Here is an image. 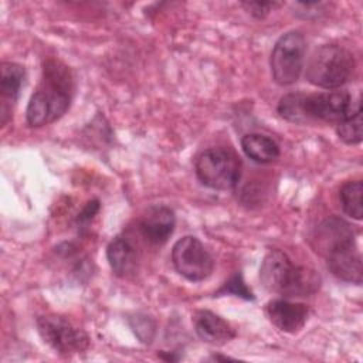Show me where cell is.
<instances>
[{"mask_svg":"<svg viewBox=\"0 0 363 363\" xmlns=\"http://www.w3.org/2000/svg\"><path fill=\"white\" fill-rule=\"evenodd\" d=\"M72 75L57 60H48L43 68V79L31 95L26 121L30 128H40L60 119L69 108L72 99Z\"/></svg>","mask_w":363,"mask_h":363,"instance_id":"cell-1","label":"cell"},{"mask_svg":"<svg viewBox=\"0 0 363 363\" xmlns=\"http://www.w3.org/2000/svg\"><path fill=\"white\" fill-rule=\"evenodd\" d=\"M259 279L269 292L286 298L306 296L319 288V277L315 271L296 265L281 250H271L259 267Z\"/></svg>","mask_w":363,"mask_h":363,"instance_id":"cell-2","label":"cell"},{"mask_svg":"<svg viewBox=\"0 0 363 363\" xmlns=\"http://www.w3.org/2000/svg\"><path fill=\"white\" fill-rule=\"evenodd\" d=\"M354 68V57L347 48L337 44H325L309 58L305 77L312 85L336 89L352 78Z\"/></svg>","mask_w":363,"mask_h":363,"instance_id":"cell-3","label":"cell"},{"mask_svg":"<svg viewBox=\"0 0 363 363\" xmlns=\"http://www.w3.org/2000/svg\"><path fill=\"white\" fill-rule=\"evenodd\" d=\"M197 179L213 190H233L241 177V160L228 147H208L194 162Z\"/></svg>","mask_w":363,"mask_h":363,"instance_id":"cell-4","label":"cell"},{"mask_svg":"<svg viewBox=\"0 0 363 363\" xmlns=\"http://www.w3.org/2000/svg\"><path fill=\"white\" fill-rule=\"evenodd\" d=\"M306 38L302 31L291 30L282 34L271 52V75L278 85L286 86L295 84L305 65Z\"/></svg>","mask_w":363,"mask_h":363,"instance_id":"cell-5","label":"cell"},{"mask_svg":"<svg viewBox=\"0 0 363 363\" xmlns=\"http://www.w3.org/2000/svg\"><path fill=\"white\" fill-rule=\"evenodd\" d=\"M35 323L41 339L60 354H77L89 346V336L64 316L41 315Z\"/></svg>","mask_w":363,"mask_h":363,"instance_id":"cell-6","label":"cell"},{"mask_svg":"<svg viewBox=\"0 0 363 363\" xmlns=\"http://www.w3.org/2000/svg\"><path fill=\"white\" fill-rule=\"evenodd\" d=\"M172 262L176 271L191 282L204 281L214 269V258L204 244L193 235H184L174 242Z\"/></svg>","mask_w":363,"mask_h":363,"instance_id":"cell-7","label":"cell"},{"mask_svg":"<svg viewBox=\"0 0 363 363\" xmlns=\"http://www.w3.org/2000/svg\"><path fill=\"white\" fill-rule=\"evenodd\" d=\"M357 106H360V101L353 102L347 91H328L305 95V112L309 122L323 121L339 123Z\"/></svg>","mask_w":363,"mask_h":363,"instance_id":"cell-8","label":"cell"},{"mask_svg":"<svg viewBox=\"0 0 363 363\" xmlns=\"http://www.w3.org/2000/svg\"><path fill=\"white\" fill-rule=\"evenodd\" d=\"M325 258L328 268L336 278L352 284L362 282V257L354 238L335 247Z\"/></svg>","mask_w":363,"mask_h":363,"instance_id":"cell-9","label":"cell"},{"mask_svg":"<svg viewBox=\"0 0 363 363\" xmlns=\"http://www.w3.org/2000/svg\"><path fill=\"white\" fill-rule=\"evenodd\" d=\"M265 313L269 322L286 333L299 332L309 316V308L301 302L289 299H272L265 305Z\"/></svg>","mask_w":363,"mask_h":363,"instance_id":"cell-10","label":"cell"},{"mask_svg":"<svg viewBox=\"0 0 363 363\" xmlns=\"http://www.w3.org/2000/svg\"><path fill=\"white\" fill-rule=\"evenodd\" d=\"M176 224L174 211L167 206H153L139 221V231L143 238L153 244L162 245L173 234Z\"/></svg>","mask_w":363,"mask_h":363,"instance_id":"cell-11","label":"cell"},{"mask_svg":"<svg viewBox=\"0 0 363 363\" xmlns=\"http://www.w3.org/2000/svg\"><path fill=\"white\" fill-rule=\"evenodd\" d=\"M193 325L197 336L210 345H224L235 337L234 328L220 315L200 309L193 315Z\"/></svg>","mask_w":363,"mask_h":363,"instance_id":"cell-12","label":"cell"},{"mask_svg":"<svg viewBox=\"0 0 363 363\" xmlns=\"http://www.w3.org/2000/svg\"><path fill=\"white\" fill-rule=\"evenodd\" d=\"M352 238H354V231L350 224L342 218L330 217L318 225L312 237V245L315 251L325 257L330 250Z\"/></svg>","mask_w":363,"mask_h":363,"instance_id":"cell-13","label":"cell"},{"mask_svg":"<svg viewBox=\"0 0 363 363\" xmlns=\"http://www.w3.org/2000/svg\"><path fill=\"white\" fill-rule=\"evenodd\" d=\"M24 68L16 62H1L0 65V94H1V123L6 125L7 118L16 104L21 85L24 82Z\"/></svg>","mask_w":363,"mask_h":363,"instance_id":"cell-14","label":"cell"},{"mask_svg":"<svg viewBox=\"0 0 363 363\" xmlns=\"http://www.w3.org/2000/svg\"><path fill=\"white\" fill-rule=\"evenodd\" d=\"M106 258L116 277L128 278L138 267V251L132 241L123 235H116L106 247Z\"/></svg>","mask_w":363,"mask_h":363,"instance_id":"cell-15","label":"cell"},{"mask_svg":"<svg viewBox=\"0 0 363 363\" xmlns=\"http://www.w3.org/2000/svg\"><path fill=\"white\" fill-rule=\"evenodd\" d=\"M241 149L247 157L259 164H267L278 159V143L262 133H247L241 138Z\"/></svg>","mask_w":363,"mask_h":363,"instance_id":"cell-16","label":"cell"},{"mask_svg":"<svg viewBox=\"0 0 363 363\" xmlns=\"http://www.w3.org/2000/svg\"><path fill=\"white\" fill-rule=\"evenodd\" d=\"M362 194L363 183L360 180L346 182L339 190V200L343 213L354 220H362L363 216Z\"/></svg>","mask_w":363,"mask_h":363,"instance_id":"cell-17","label":"cell"},{"mask_svg":"<svg viewBox=\"0 0 363 363\" xmlns=\"http://www.w3.org/2000/svg\"><path fill=\"white\" fill-rule=\"evenodd\" d=\"M305 95L303 92H289L284 95L277 106L279 116L292 123H309L305 112Z\"/></svg>","mask_w":363,"mask_h":363,"instance_id":"cell-18","label":"cell"},{"mask_svg":"<svg viewBox=\"0 0 363 363\" xmlns=\"http://www.w3.org/2000/svg\"><path fill=\"white\" fill-rule=\"evenodd\" d=\"M336 133L346 145H357L363 139L362 106H357L349 116L340 121L336 126Z\"/></svg>","mask_w":363,"mask_h":363,"instance_id":"cell-19","label":"cell"},{"mask_svg":"<svg viewBox=\"0 0 363 363\" xmlns=\"http://www.w3.org/2000/svg\"><path fill=\"white\" fill-rule=\"evenodd\" d=\"M129 323L140 342L150 343L153 340L155 332H156V323L150 316L138 313L129 318Z\"/></svg>","mask_w":363,"mask_h":363,"instance_id":"cell-20","label":"cell"},{"mask_svg":"<svg viewBox=\"0 0 363 363\" xmlns=\"http://www.w3.org/2000/svg\"><path fill=\"white\" fill-rule=\"evenodd\" d=\"M217 294H233V295L241 296L244 299H254L252 292L244 284L241 274H235L228 282L224 284V286Z\"/></svg>","mask_w":363,"mask_h":363,"instance_id":"cell-21","label":"cell"},{"mask_svg":"<svg viewBox=\"0 0 363 363\" xmlns=\"http://www.w3.org/2000/svg\"><path fill=\"white\" fill-rule=\"evenodd\" d=\"M250 11L248 13H251L255 18H264L274 7H277V6H279L278 3H271V1H268V3H259V1H250V3H242Z\"/></svg>","mask_w":363,"mask_h":363,"instance_id":"cell-22","label":"cell"}]
</instances>
